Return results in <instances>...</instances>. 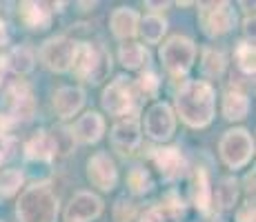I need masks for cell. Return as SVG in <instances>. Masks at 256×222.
<instances>
[{
    "mask_svg": "<svg viewBox=\"0 0 256 222\" xmlns=\"http://www.w3.org/2000/svg\"><path fill=\"white\" fill-rule=\"evenodd\" d=\"M174 113L192 129H205L216 116V89L208 80H183L174 93Z\"/></svg>",
    "mask_w": 256,
    "mask_h": 222,
    "instance_id": "6da1fadb",
    "label": "cell"
},
{
    "mask_svg": "<svg viewBox=\"0 0 256 222\" xmlns=\"http://www.w3.org/2000/svg\"><path fill=\"white\" fill-rule=\"evenodd\" d=\"M60 200L47 182H34L24 187L16 202L18 222H58Z\"/></svg>",
    "mask_w": 256,
    "mask_h": 222,
    "instance_id": "7a4b0ae2",
    "label": "cell"
},
{
    "mask_svg": "<svg viewBox=\"0 0 256 222\" xmlns=\"http://www.w3.org/2000/svg\"><path fill=\"white\" fill-rule=\"evenodd\" d=\"M70 71L80 82L100 85L112 73V53L102 44L96 42H76V51L72 58Z\"/></svg>",
    "mask_w": 256,
    "mask_h": 222,
    "instance_id": "3957f363",
    "label": "cell"
},
{
    "mask_svg": "<svg viewBox=\"0 0 256 222\" xmlns=\"http://www.w3.org/2000/svg\"><path fill=\"white\" fill-rule=\"evenodd\" d=\"M218 156L223 165L232 171L248 167L254 158V138L243 127L228 129L218 140Z\"/></svg>",
    "mask_w": 256,
    "mask_h": 222,
    "instance_id": "277c9868",
    "label": "cell"
},
{
    "mask_svg": "<svg viewBox=\"0 0 256 222\" xmlns=\"http://www.w3.org/2000/svg\"><path fill=\"white\" fill-rule=\"evenodd\" d=\"M138 91L134 87V80L130 76H116L100 93V105L110 116L125 118L136 113Z\"/></svg>",
    "mask_w": 256,
    "mask_h": 222,
    "instance_id": "5b68a950",
    "label": "cell"
},
{
    "mask_svg": "<svg viewBox=\"0 0 256 222\" xmlns=\"http://www.w3.org/2000/svg\"><path fill=\"white\" fill-rule=\"evenodd\" d=\"M196 42L187 36H172L160 44L158 58L167 69V73H172L174 78H180L194 67L196 62Z\"/></svg>",
    "mask_w": 256,
    "mask_h": 222,
    "instance_id": "8992f818",
    "label": "cell"
},
{
    "mask_svg": "<svg viewBox=\"0 0 256 222\" xmlns=\"http://www.w3.org/2000/svg\"><path fill=\"white\" fill-rule=\"evenodd\" d=\"M140 129L152 142H167L176 133V113L170 102H152L140 118Z\"/></svg>",
    "mask_w": 256,
    "mask_h": 222,
    "instance_id": "52a82bcc",
    "label": "cell"
},
{
    "mask_svg": "<svg viewBox=\"0 0 256 222\" xmlns=\"http://www.w3.org/2000/svg\"><path fill=\"white\" fill-rule=\"evenodd\" d=\"M198 24L208 38H220L236 27V9L232 2H198Z\"/></svg>",
    "mask_w": 256,
    "mask_h": 222,
    "instance_id": "ba28073f",
    "label": "cell"
},
{
    "mask_svg": "<svg viewBox=\"0 0 256 222\" xmlns=\"http://www.w3.org/2000/svg\"><path fill=\"white\" fill-rule=\"evenodd\" d=\"M4 116L12 118L14 122H29L36 116V98H34L32 87L24 80H16L4 91Z\"/></svg>",
    "mask_w": 256,
    "mask_h": 222,
    "instance_id": "9c48e42d",
    "label": "cell"
},
{
    "mask_svg": "<svg viewBox=\"0 0 256 222\" xmlns=\"http://www.w3.org/2000/svg\"><path fill=\"white\" fill-rule=\"evenodd\" d=\"M76 51V40L70 36H52L40 47V62L54 73H67L72 69V58Z\"/></svg>",
    "mask_w": 256,
    "mask_h": 222,
    "instance_id": "30bf717a",
    "label": "cell"
},
{
    "mask_svg": "<svg viewBox=\"0 0 256 222\" xmlns=\"http://www.w3.org/2000/svg\"><path fill=\"white\" fill-rule=\"evenodd\" d=\"M110 140L114 147L116 154H120L122 158L132 156L142 142V129H140V118L136 116H125L118 118L110 131Z\"/></svg>",
    "mask_w": 256,
    "mask_h": 222,
    "instance_id": "8fae6325",
    "label": "cell"
},
{
    "mask_svg": "<svg viewBox=\"0 0 256 222\" xmlns=\"http://www.w3.org/2000/svg\"><path fill=\"white\" fill-rule=\"evenodd\" d=\"M87 180L92 187H96L102 194H110L118 185V167L107 151H96L87 160Z\"/></svg>",
    "mask_w": 256,
    "mask_h": 222,
    "instance_id": "7c38bea8",
    "label": "cell"
},
{
    "mask_svg": "<svg viewBox=\"0 0 256 222\" xmlns=\"http://www.w3.org/2000/svg\"><path fill=\"white\" fill-rule=\"evenodd\" d=\"M65 4L62 2H32L24 0L18 4V18L29 31H45L52 27L54 13H60Z\"/></svg>",
    "mask_w": 256,
    "mask_h": 222,
    "instance_id": "4fadbf2b",
    "label": "cell"
},
{
    "mask_svg": "<svg viewBox=\"0 0 256 222\" xmlns=\"http://www.w3.org/2000/svg\"><path fill=\"white\" fill-rule=\"evenodd\" d=\"M150 160L158 169L160 178L167 182L178 180L187 171V160L178 147H154L150 149Z\"/></svg>",
    "mask_w": 256,
    "mask_h": 222,
    "instance_id": "5bb4252c",
    "label": "cell"
},
{
    "mask_svg": "<svg viewBox=\"0 0 256 222\" xmlns=\"http://www.w3.org/2000/svg\"><path fill=\"white\" fill-rule=\"evenodd\" d=\"M102 216V200L94 191H76L65 209V222H92Z\"/></svg>",
    "mask_w": 256,
    "mask_h": 222,
    "instance_id": "9a60e30c",
    "label": "cell"
},
{
    "mask_svg": "<svg viewBox=\"0 0 256 222\" xmlns=\"http://www.w3.org/2000/svg\"><path fill=\"white\" fill-rule=\"evenodd\" d=\"M82 107H85V89L82 87H76V85L58 87L52 96V109L58 120L62 122L78 116Z\"/></svg>",
    "mask_w": 256,
    "mask_h": 222,
    "instance_id": "2e32d148",
    "label": "cell"
},
{
    "mask_svg": "<svg viewBox=\"0 0 256 222\" xmlns=\"http://www.w3.org/2000/svg\"><path fill=\"white\" fill-rule=\"evenodd\" d=\"M70 129L74 142H78V145H96L105 136V118L98 111H85L82 116L76 118L74 127H70Z\"/></svg>",
    "mask_w": 256,
    "mask_h": 222,
    "instance_id": "e0dca14e",
    "label": "cell"
},
{
    "mask_svg": "<svg viewBox=\"0 0 256 222\" xmlns=\"http://www.w3.org/2000/svg\"><path fill=\"white\" fill-rule=\"evenodd\" d=\"M22 154H24V160H29V162H52L54 158L58 156L52 131L38 129L36 133H32V136L24 140Z\"/></svg>",
    "mask_w": 256,
    "mask_h": 222,
    "instance_id": "ac0fdd59",
    "label": "cell"
},
{
    "mask_svg": "<svg viewBox=\"0 0 256 222\" xmlns=\"http://www.w3.org/2000/svg\"><path fill=\"white\" fill-rule=\"evenodd\" d=\"M138 22L140 13L132 7H116L110 16V29L116 40L127 42L134 36H138Z\"/></svg>",
    "mask_w": 256,
    "mask_h": 222,
    "instance_id": "d6986e66",
    "label": "cell"
},
{
    "mask_svg": "<svg viewBox=\"0 0 256 222\" xmlns=\"http://www.w3.org/2000/svg\"><path fill=\"white\" fill-rule=\"evenodd\" d=\"M0 67L4 69V73H14V76H27V73L34 71L36 67V53L32 51L24 44H18V47H12L7 53L0 56Z\"/></svg>",
    "mask_w": 256,
    "mask_h": 222,
    "instance_id": "ffe728a7",
    "label": "cell"
},
{
    "mask_svg": "<svg viewBox=\"0 0 256 222\" xmlns=\"http://www.w3.org/2000/svg\"><path fill=\"white\" fill-rule=\"evenodd\" d=\"M190 194H192V205L208 216L212 211V185H210V174L203 167H196L192 171V182H190Z\"/></svg>",
    "mask_w": 256,
    "mask_h": 222,
    "instance_id": "44dd1931",
    "label": "cell"
},
{
    "mask_svg": "<svg viewBox=\"0 0 256 222\" xmlns=\"http://www.w3.org/2000/svg\"><path fill=\"white\" fill-rule=\"evenodd\" d=\"M152 60L150 49L142 42H122L118 47V62L127 71H142Z\"/></svg>",
    "mask_w": 256,
    "mask_h": 222,
    "instance_id": "7402d4cb",
    "label": "cell"
},
{
    "mask_svg": "<svg viewBox=\"0 0 256 222\" xmlns=\"http://www.w3.org/2000/svg\"><path fill=\"white\" fill-rule=\"evenodd\" d=\"M220 111L228 122H240L250 113V98L238 89H228L220 100Z\"/></svg>",
    "mask_w": 256,
    "mask_h": 222,
    "instance_id": "603a6c76",
    "label": "cell"
},
{
    "mask_svg": "<svg viewBox=\"0 0 256 222\" xmlns=\"http://www.w3.org/2000/svg\"><path fill=\"white\" fill-rule=\"evenodd\" d=\"M238 180L234 176H228L218 180V185L212 189V209L214 211H230L234 209L238 200Z\"/></svg>",
    "mask_w": 256,
    "mask_h": 222,
    "instance_id": "cb8c5ba5",
    "label": "cell"
},
{
    "mask_svg": "<svg viewBox=\"0 0 256 222\" xmlns=\"http://www.w3.org/2000/svg\"><path fill=\"white\" fill-rule=\"evenodd\" d=\"M228 69V58H225L223 49L216 47H205L203 56H200V73L205 76V80H218Z\"/></svg>",
    "mask_w": 256,
    "mask_h": 222,
    "instance_id": "d4e9b609",
    "label": "cell"
},
{
    "mask_svg": "<svg viewBox=\"0 0 256 222\" xmlns=\"http://www.w3.org/2000/svg\"><path fill=\"white\" fill-rule=\"evenodd\" d=\"M138 33L145 40V44H158L163 40V36L167 33V20L160 13H147L140 16L138 22Z\"/></svg>",
    "mask_w": 256,
    "mask_h": 222,
    "instance_id": "484cf974",
    "label": "cell"
},
{
    "mask_svg": "<svg viewBox=\"0 0 256 222\" xmlns=\"http://www.w3.org/2000/svg\"><path fill=\"white\" fill-rule=\"evenodd\" d=\"M180 216H183V202L174 200L147 209L142 216V222H180Z\"/></svg>",
    "mask_w": 256,
    "mask_h": 222,
    "instance_id": "4316f807",
    "label": "cell"
},
{
    "mask_svg": "<svg viewBox=\"0 0 256 222\" xmlns=\"http://www.w3.org/2000/svg\"><path fill=\"white\" fill-rule=\"evenodd\" d=\"M127 187L134 196H145L154 189V178L145 167H132L127 174Z\"/></svg>",
    "mask_w": 256,
    "mask_h": 222,
    "instance_id": "83f0119b",
    "label": "cell"
},
{
    "mask_svg": "<svg viewBox=\"0 0 256 222\" xmlns=\"http://www.w3.org/2000/svg\"><path fill=\"white\" fill-rule=\"evenodd\" d=\"M234 58H236V67H238L245 76H254V71H256V51H254L252 40H240L238 44H236Z\"/></svg>",
    "mask_w": 256,
    "mask_h": 222,
    "instance_id": "f1b7e54d",
    "label": "cell"
},
{
    "mask_svg": "<svg viewBox=\"0 0 256 222\" xmlns=\"http://www.w3.org/2000/svg\"><path fill=\"white\" fill-rule=\"evenodd\" d=\"M24 185V174L20 169H2L0 171V198H14Z\"/></svg>",
    "mask_w": 256,
    "mask_h": 222,
    "instance_id": "f546056e",
    "label": "cell"
},
{
    "mask_svg": "<svg viewBox=\"0 0 256 222\" xmlns=\"http://www.w3.org/2000/svg\"><path fill=\"white\" fill-rule=\"evenodd\" d=\"M134 87L138 91V96H145V98H156L158 96V89H160V80L154 71H142L138 78L134 80Z\"/></svg>",
    "mask_w": 256,
    "mask_h": 222,
    "instance_id": "4dcf8cb0",
    "label": "cell"
},
{
    "mask_svg": "<svg viewBox=\"0 0 256 222\" xmlns=\"http://www.w3.org/2000/svg\"><path fill=\"white\" fill-rule=\"evenodd\" d=\"M52 136H54V142H56L58 154L67 156V154H72V151H74L76 142H74V136H72L70 127H56V129L52 131Z\"/></svg>",
    "mask_w": 256,
    "mask_h": 222,
    "instance_id": "1f68e13d",
    "label": "cell"
},
{
    "mask_svg": "<svg viewBox=\"0 0 256 222\" xmlns=\"http://www.w3.org/2000/svg\"><path fill=\"white\" fill-rule=\"evenodd\" d=\"M134 216H136V207L132 205L130 200L120 198L116 202V207H114V220L116 222H132Z\"/></svg>",
    "mask_w": 256,
    "mask_h": 222,
    "instance_id": "d6a6232c",
    "label": "cell"
},
{
    "mask_svg": "<svg viewBox=\"0 0 256 222\" xmlns=\"http://www.w3.org/2000/svg\"><path fill=\"white\" fill-rule=\"evenodd\" d=\"M256 211H254V200H245L243 205L236 209V222H254Z\"/></svg>",
    "mask_w": 256,
    "mask_h": 222,
    "instance_id": "836d02e7",
    "label": "cell"
},
{
    "mask_svg": "<svg viewBox=\"0 0 256 222\" xmlns=\"http://www.w3.org/2000/svg\"><path fill=\"white\" fill-rule=\"evenodd\" d=\"M254 180H256V171H248V176H245V196H248V200H254Z\"/></svg>",
    "mask_w": 256,
    "mask_h": 222,
    "instance_id": "e575fe53",
    "label": "cell"
},
{
    "mask_svg": "<svg viewBox=\"0 0 256 222\" xmlns=\"http://www.w3.org/2000/svg\"><path fill=\"white\" fill-rule=\"evenodd\" d=\"M245 40H250L252 38V42H254V16H248L245 18Z\"/></svg>",
    "mask_w": 256,
    "mask_h": 222,
    "instance_id": "d590c367",
    "label": "cell"
},
{
    "mask_svg": "<svg viewBox=\"0 0 256 222\" xmlns=\"http://www.w3.org/2000/svg\"><path fill=\"white\" fill-rule=\"evenodd\" d=\"M9 40V31H7V22L0 20V47H4Z\"/></svg>",
    "mask_w": 256,
    "mask_h": 222,
    "instance_id": "8d00e7d4",
    "label": "cell"
},
{
    "mask_svg": "<svg viewBox=\"0 0 256 222\" xmlns=\"http://www.w3.org/2000/svg\"><path fill=\"white\" fill-rule=\"evenodd\" d=\"M7 142H9V138H0V165H2V160L7 158V154H4V151H7Z\"/></svg>",
    "mask_w": 256,
    "mask_h": 222,
    "instance_id": "74e56055",
    "label": "cell"
},
{
    "mask_svg": "<svg viewBox=\"0 0 256 222\" xmlns=\"http://www.w3.org/2000/svg\"><path fill=\"white\" fill-rule=\"evenodd\" d=\"M205 222H223V218H220V216H214V218H210V220H205Z\"/></svg>",
    "mask_w": 256,
    "mask_h": 222,
    "instance_id": "f35d334b",
    "label": "cell"
},
{
    "mask_svg": "<svg viewBox=\"0 0 256 222\" xmlns=\"http://www.w3.org/2000/svg\"><path fill=\"white\" fill-rule=\"evenodd\" d=\"M2 80H4V69L0 67V87H2Z\"/></svg>",
    "mask_w": 256,
    "mask_h": 222,
    "instance_id": "ab89813d",
    "label": "cell"
}]
</instances>
